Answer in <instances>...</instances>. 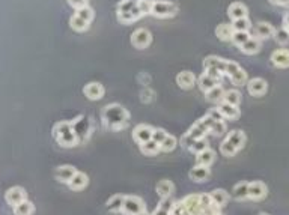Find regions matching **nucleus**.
Returning a JSON list of instances; mask_svg holds the SVG:
<instances>
[{"mask_svg": "<svg viewBox=\"0 0 289 215\" xmlns=\"http://www.w3.org/2000/svg\"><path fill=\"white\" fill-rule=\"evenodd\" d=\"M128 121H130V113L121 104H107L101 110V122L107 129L119 131L126 128Z\"/></svg>", "mask_w": 289, "mask_h": 215, "instance_id": "obj_1", "label": "nucleus"}, {"mask_svg": "<svg viewBox=\"0 0 289 215\" xmlns=\"http://www.w3.org/2000/svg\"><path fill=\"white\" fill-rule=\"evenodd\" d=\"M214 122H217L213 116L210 114V113H206L203 118H200L195 125H193L185 134L181 137V146L182 147H185V149H190V146L195 143L196 140H200V139H203V137H206V134L210 132V129H211V126H213V124Z\"/></svg>", "mask_w": 289, "mask_h": 215, "instance_id": "obj_2", "label": "nucleus"}, {"mask_svg": "<svg viewBox=\"0 0 289 215\" xmlns=\"http://www.w3.org/2000/svg\"><path fill=\"white\" fill-rule=\"evenodd\" d=\"M53 139L62 147H74L78 144L77 136L71 126V121H60L53 125L52 129Z\"/></svg>", "mask_w": 289, "mask_h": 215, "instance_id": "obj_3", "label": "nucleus"}, {"mask_svg": "<svg viewBox=\"0 0 289 215\" xmlns=\"http://www.w3.org/2000/svg\"><path fill=\"white\" fill-rule=\"evenodd\" d=\"M246 134H244V131H241V129H234L231 131L229 134L226 136V139H224L220 144V154L223 157H235L236 152H239L241 149L244 147L246 144Z\"/></svg>", "mask_w": 289, "mask_h": 215, "instance_id": "obj_4", "label": "nucleus"}, {"mask_svg": "<svg viewBox=\"0 0 289 215\" xmlns=\"http://www.w3.org/2000/svg\"><path fill=\"white\" fill-rule=\"evenodd\" d=\"M93 9L90 6H85L82 9H77L74 12V15L70 20V26L71 29H74L75 32H85L89 29L92 20H93Z\"/></svg>", "mask_w": 289, "mask_h": 215, "instance_id": "obj_5", "label": "nucleus"}, {"mask_svg": "<svg viewBox=\"0 0 289 215\" xmlns=\"http://www.w3.org/2000/svg\"><path fill=\"white\" fill-rule=\"evenodd\" d=\"M71 126L77 136L78 144H83L89 140L90 134H92V121L85 114L77 116L75 119L71 121Z\"/></svg>", "mask_w": 289, "mask_h": 215, "instance_id": "obj_6", "label": "nucleus"}, {"mask_svg": "<svg viewBox=\"0 0 289 215\" xmlns=\"http://www.w3.org/2000/svg\"><path fill=\"white\" fill-rule=\"evenodd\" d=\"M224 75L229 77L231 83L235 86H244L247 85V72L241 68V66L234 62V60H228L226 63V70H224Z\"/></svg>", "mask_w": 289, "mask_h": 215, "instance_id": "obj_7", "label": "nucleus"}, {"mask_svg": "<svg viewBox=\"0 0 289 215\" xmlns=\"http://www.w3.org/2000/svg\"><path fill=\"white\" fill-rule=\"evenodd\" d=\"M176 14H178V5L167 2V0H155L151 12V15L157 17V18H170Z\"/></svg>", "mask_w": 289, "mask_h": 215, "instance_id": "obj_8", "label": "nucleus"}, {"mask_svg": "<svg viewBox=\"0 0 289 215\" xmlns=\"http://www.w3.org/2000/svg\"><path fill=\"white\" fill-rule=\"evenodd\" d=\"M146 212V203L137 196H126L122 206V215H140Z\"/></svg>", "mask_w": 289, "mask_h": 215, "instance_id": "obj_9", "label": "nucleus"}, {"mask_svg": "<svg viewBox=\"0 0 289 215\" xmlns=\"http://www.w3.org/2000/svg\"><path fill=\"white\" fill-rule=\"evenodd\" d=\"M133 47H136L137 50H143V48H148L152 42V35L148 29H136L133 33H131V38H130Z\"/></svg>", "mask_w": 289, "mask_h": 215, "instance_id": "obj_10", "label": "nucleus"}, {"mask_svg": "<svg viewBox=\"0 0 289 215\" xmlns=\"http://www.w3.org/2000/svg\"><path fill=\"white\" fill-rule=\"evenodd\" d=\"M27 198V193L23 187H12L9 188L6 193H5V202L9 205V206H15L21 202H24Z\"/></svg>", "mask_w": 289, "mask_h": 215, "instance_id": "obj_11", "label": "nucleus"}, {"mask_svg": "<svg viewBox=\"0 0 289 215\" xmlns=\"http://www.w3.org/2000/svg\"><path fill=\"white\" fill-rule=\"evenodd\" d=\"M83 93L88 99H90V101H98V99H101L104 96L106 89H104V86L101 85V83L90 81L83 88Z\"/></svg>", "mask_w": 289, "mask_h": 215, "instance_id": "obj_12", "label": "nucleus"}, {"mask_svg": "<svg viewBox=\"0 0 289 215\" xmlns=\"http://www.w3.org/2000/svg\"><path fill=\"white\" fill-rule=\"evenodd\" d=\"M152 132H154V128L151 125L140 124V125L134 126V129H133V139L136 143L142 144L144 142L152 140Z\"/></svg>", "mask_w": 289, "mask_h": 215, "instance_id": "obj_13", "label": "nucleus"}, {"mask_svg": "<svg viewBox=\"0 0 289 215\" xmlns=\"http://www.w3.org/2000/svg\"><path fill=\"white\" fill-rule=\"evenodd\" d=\"M246 86H247L249 93L253 95V96H262L268 90V83L264 78H261V77H256V78L249 80Z\"/></svg>", "mask_w": 289, "mask_h": 215, "instance_id": "obj_14", "label": "nucleus"}, {"mask_svg": "<svg viewBox=\"0 0 289 215\" xmlns=\"http://www.w3.org/2000/svg\"><path fill=\"white\" fill-rule=\"evenodd\" d=\"M268 188L264 182L261 180H253L249 182V198L250 200H262L264 197H267Z\"/></svg>", "mask_w": 289, "mask_h": 215, "instance_id": "obj_15", "label": "nucleus"}, {"mask_svg": "<svg viewBox=\"0 0 289 215\" xmlns=\"http://www.w3.org/2000/svg\"><path fill=\"white\" fill-rule=\"evenodd\" d=\"M78 170L74 167V165H70V164H63V165H59V167L54 170V178L62 182V184H70V180L74 178V175L77 173Z\"/></svg>", "mask_w": 289, "mask_h": 215, "instance_id": "obj_16", "label": "nucleus"}, {"mask_svg": "<svg viewBox=\"0 0 289 215\" xmlns=\"http://www.w3.org/2000/svg\"><path fill=\"white\" fill-rule=\"evenodd\" d=\"M181 203L190 212V215H202L200 211V194H188L185 196Z\"/></svg>", "mask_w": 289, "mask_h": 215, "instance_id": "obj_17", "label": "nucleus"}, {"mask_svg": "<svg viewBox=\"0 0 289 215\" xmlns=\"http://www.w3.org/2000/svg\"><path fill=\"white\" fill-rule=\"evenodd\" d=\"M196 83H198V78L191 71H181L178 75H176V85H178L184 90L193 89Z\"/></svg>", "mask_w": 289, "mask_h": 215, "instance_id": "obj_18", "label": "nucleus"}, {"mask_svg": "<svg viewBox=\"0 0 289 215\" xmlns=\"http://www.w3.org/2000/svg\"><path fill=\"white\" fill-rule=\"evenodd\" d=\"M226 63L228 60L223 59V57H218V56H208L203 59V70L208 71V70H217L220 72L224 74V70H226Z\"/></svg>", "mask_w": 289, "mask_h": 215, "instance_id": "obj_19", "label": "nucleus"}, {"mask_svg": "<svg viewBox=\"0 0 289 215\" xmlns=\"http://www.w3.org/2000/svg\"><path fill=\"white\" fill-rule=\"evenodd\" d=\"M274 27H272L270 23L265 21H259L256 23V26L253 27V36L258 38V39H268L274 35Z\"/></svg>", "mask_w": 289, "mask_h": 215, "instance_id": "obj_20", "label": "nucleus"}, {"mask_svg": "<svg viewBox=\"0 0 289 215\" xmlns=\"http://www.w3.org/2000/svg\"><path fill=\"white\" fill-rule=\"evenodd\" d=\"M188 176L193 182H205V180H208V178L211 176V169L206 167V165L196 164L195 167L188 172Z\"/></svg>", "mask_w": 289, "mask_h": 215, "instance_id": "obj_21", "label": "nucleus"}, {"mask_svg": "<svg viewBox=\"0 0 289 215\" xmlns=\"http://www.w3.org/2000/svg\"><path fill=\"white\" fill-rule=\"evenodd\" d=\"M155 193L158 194L160 198H169L175 193V185L170 179H162L157 182L155 185Z\"/></svg>", "mask_w": 289, "mask_h": 215, "instance_id": "obj_22", "label": "nucleus"}, {"mask_svg": "<svg viewBox=\"0 0 289 215\" xmlns=\"http://www.w3.org/2000/svg\"><path fill=\"white\" fill-rule=\"evenodd\" d=\"M88 185H89V176L86 173H83V172H77L74 175V178L70 180L68 188L72 190V191H82Z\"/></svg>", "mask_w": 289, "mask_h": 215, "instance_id": "obj_23", "label": "nucleus"}, {"mask_svg": "<svg viewBox=\"0 0 289 215\" xmlns=\"http://www.w3.org/2000/svg\"><path fill=\"white\" fill-rule=\"evenodd\" d=\"M228 15H229V18L234 21V20H239V18H246V17L249 15V11H247V6L244 3L234 2L228 8Z\"/></svg>", "mask_w": 289, "mask_h": 215, "instance_id": "obj_24", "label": "nucleus"}, {"mask_svg": "<svg viewBox=\"0 0 289 215\" xmlns=\"http://www.w3.org/2000/svg\"><path fill=\"white\" fill-rule=\"evenodd\" d=\"M271 62L277 68H288L289 66V50L279 48L271 54Z\"/></svg>", "mask_w": 289, "mask_h": 215, "instance_id": "obj_25", "label": "nucleus"}, {"mask_svg": "<svg viewBox=\"0 0 289 215\" xmlns=\"http://www.w3.org/2000/svg\"><path fill=\"white\" fill-rule=\"evenodd\" d=\"M217 110L223 116V119H229V121L238 119L239 114H241V111L236 106H232V104H228V103H220Z\"/></svg>", "mask_w": 289, "mask_h": 215, "instance_id": "obj_26", "label": "nucleus"}, {"mask_svg": "<svg viewBox=\"0 0 289 215\" xmlns=\"http://www.w3.org/2000/svg\"><path fill=\"white\" fill-rule=\"evenodd\" d=\"M125 197L124 194H115L111 196L108 200L106 202V208L111 212V214H121L122 212V206L125 202Z\"/></svg>", "mask_w": 289, "mask_h": 215, "instance_id": "obj_27", "label": "nucleus"}, {"mask_svg": "<svg viewBox=\"0 0 289 215\" xmlns=\"http://www.w3.org/2000/svg\"><path fill=\"white\" fill-rule=\"evenodd\" d=\"M211 198H213V202L217 208H223V206H226L228 202H229V198H231V194L226 191V190H223V188H216L210 193Z\"/></svg>", "mask_w": 289, "mask_h": 215, "instance_id": "obj_28", "label": "nucleus"}, {"mask_svg": "<svg viewBox=\"0 0 289 215\" xmlns=\"http://www.w3.org/2000/svg\"><path fill=\"white\" fill-rule=\"evenodd\" d=\"M198 85H199L200 90H202L203 93H206V92H210L211 89H214L216 86H218L220 81L216 80L214 77H211L210 74L203 72V74L198 78Z\"/></svg>", "mask_w": 289, "mask_h": 215, "instance_id": "obj_29", "label": "nucleus"}, {"mask_svg": "<svg viewBox=\"0 0 289 215\" xmlns=\"http://www.w3.org/2000/svg\"><path fill=\"white\" fill-rule=\"evenodd\" d=\"M175 206V202L172 198H162L160 203L157 205V208L149 214V215H172V209Z\"/></svg>", "mask_w": 289, "mask_h": 215, "instance_id": "obj_30", "label": "nucleus"}, {"mask_svg": "<svg viewBox=\"0 0 289 215\" xmlns=\"http://www.w3.org/2000/svg\"><path fill=\"white\" fill-rule=\"evenodd\" d=\"M231 197H234L238 202L249 198V182H238L236 185H234Z\"/></svg>", "mask_w": 289, "mask_h": 215, "instance_id": "obj_31", "label": "nucleus"}, {"mask_svg": "<svg viewBox=\"0 0 289 215\" xmlns=\"http://www.w3.org/2000/svg\"><path fill=\"white\" fill-rule=\"evenodd\" d=\"M216 35L220 41L223 42H229L232 39V35H234V29H232V24H228V23H221L216 27Z\"/></svg>", "mask_w": 289, "mask_h": 215, "instance_id": "obj_32", "label": "nucleus"}, {"mask_svg": "<svg viewBox=\"0 0 289 215\" xmlns=\"http://www.w3.org/2000/svg\"><path fill=\"white\" fill-rule=\"evenodd\" d=\"M216 161V151H213L211 147L205 149L203 152L196 155V164L199 165H206V167H211V164Z\"/></svg>", "mask_w": 289, "mask_h": 215, "instance_id": "obj_33", "label": "nucleus"}, {"mask_svg": "<svg viewBox=\"0 0 289 215\" xmlns=\"http://www.w3.org/2000/svg\"><path fill=\"white\" fill-rule=\"evenodd\" d=\"M239 48H241V52H243L244 54H256L261 50V39L254 38V36H250L249 41H246Z\"/></svg>", "mask_w": 289, "mask_h": 215, "instance_id": "obj_34", "label": "nucleus"}, {"mask_svg": "<svg viewBox=\"0 0 289 215\" xmlns=\"http://www.w3.org/2000/svg\"><path fill=\"white\" fill-rule=\"evenodd\" d=\"M139 149H140V152L143 155H146V157H154V155L162 152L160 144L157 142H154V140H149V142H144V143L139 144Z\"/></svg>", "mask_w": 289, "mask_h": 215, "instance_id": "obj_35", "label": "nucleus"}, {"mask_svg": "<svg viewBox=\"0 0 289 215\" xmlns=\"http://www.w3.org/2000/svg\"><path fill=\"white\" fill-rule=\"evenodd\" d=\"M12 211H14V215H32V214H34V211H35V206H34V203L29 202L26 198L24 202L15 205L12 208Z\"/></svg>", "mask_w": 289, "mask_h": 215, "instance_id": "obj_36", "label": "nucleus"}, {"mask_svg": "<svg viewBox=\"0 0 289 215\" xmlns=\"http://www.w3.org/2000/svg\"><path fill=\"white\" fill-rule=\"evenodd\" d=\"M118 12H136V14H140V11H139V0H122V2L118 5Z\"/></svg>", "mask_w": 289, "mask_h": 215, "instance_id": "obj_37", "label": "nucleus"}, {"mask_svg": "<svg viewBox=\"0 0 289 215\" xmlns=\"http://www.w3.org/2000/svg\"><path fill=\"white\" fill-rule=\"evenodd\" d=\"M223 103H228L232 106H239L241 103V92L236 89H229V90H224V98H223Z\"/></svg>", "mask_w": 289, "mask_h": 215, "instance_id": "obj_38", "label": "nucleus"}, {"mask_svg": "<svg viewBox=\"0 0 289 215\" xmlns=\"http://www.w3.org/2000/svg\"><path fill=\"white\" fill-rule=\"evenodd\" d=\"M205 95H206V99H208V101L216 103V104H220V103H223L224 90H223V88L218 85V86H216L214 89H211L210 92H206Z\"/></svg>", "mask_w": 289, "mask_h": 215, "instance_id": "obj_39", "label": "nucleus"}, {"mask_svg": "<svg viewBox=\"0 0 289 215\" xmlns=\"http://www.w3.org/2000/svg\"><path fill=\"white\" fill-rule=\"evenodd\" d=\"M116 18L122 24H131V23L137 21L139 18H142V15L136 14V12H116Z\"/></svg>", "mask_w": 289, "mask_h": 215, "instance_id": "obj_40", "label": "nucleus"}, {"mask_svg": "<svg viewBox=\"0 0 289 215\" xmlns=\"http://www.w3.org/2000/svg\"><path fill=\"white\" fill-rule=\"evenodd\" d=\"M252 21L249 20V17L246 18H239V20H234L232 21V29L235 32H250L252 30Z\"/></svg>", "mask_w": 289, "mask_h": 215, "instance_id": "obj_41", "label": "nucleus"}, {"mask_svg": "<svg viewBox=\"0 0 289 215\" xmlns=\"http://www.w3.org/2000/svg\"><path fill=\"white\" fill-rule=\"evenodd\" d=\"M178 146V139L175 136H167L162 143H160V149H162V152H172L173 149Z\"/></svg>", "mask_w": 289, "mask_h": 215, "instance_id": "obj_42", "label": "nucleus"}, {"mask_svg": "<svg viewBox=\"0 0 289 215\" xmlns=\"http://www.w3.org/2000/svg\"><path fill=\"white\" fill-rule=\"evenodd\" d=\"M208 147H210V144H208V139H206V137H203V139H200V140H196L195 143H193V144L190 146L188 151L198 155V154L203 152L205 149H208Z\"/></svg>", "mask_w": 289, "mask_h": 215, "instance_id": "obj_43", "label": "nucleus"}, {"mask_svg": "<svg viewBox=\"0 0 289 215\" xmlns=\"http://www.w3.org/2000/svg\"><path fill=\"white\" fill-rule=\"evenodd\" d=\"M250 36H252V35H250V32H235V30H234V35H232L231 42H234L235 45L241 47V45H243L246 41H249V38H250Z\"/></svg>", "mask_w": 289, "mask_h": 215, "instance_id": "obj_44", "label": "nucleus"}, {"mask_svg": "<svg viewBox=\"0 0 289 215\" xmlns=\"http://www.w3.org/2000/svg\"><path fill=\"white\" fill-rule=\"evenodd\" d=\"M274 39L279 42V44H282V45H285V44H288L289 42V30H286L285 27H280V29H276L274 30Z\"/></svg>", "mask_w": 289, "mask_h": 215, "instance_id": "obj_45", "label": "nucleus"}, {"mask_svg": "<svg viewBox=\"0 0 289 215\" xmlns=\"http://www.w3.org/2000/svg\"><path fill=\"white\" fill-rule=\"evenodd\" d=\"M210 132L214 136V137H221L224 132H226V124H224V121H217L213 124Z\"/></svg>", "mask_w": 289, "mask_h": 215, "instance_id": "obj_46", "label": "nucleus"}, {"mask_svg": "<svg viewBox=\"0 0 289 215\" xmlns=\"http://www.w3.org/2000/svg\"><path fill=\"white\" fill-rule=\"evenodd\" d=\"M155 0H139V11L142 15H151Z\"/></svg>", "mask_w": 289, "mask_h": 215, "instance_id": "obj_47", "label": "nucleus"}, {"mask_svg": "<svg viewBox=\"0 0 289 215\" xmlns=\"http://www.w3.org/2000/svg\"><path fill=\"white\" fill-rule=\"evenodd\" d=\"M169 136V132H166L163 128H154V132H152V140L157 142L158 144L162 143L166 137Z\"/></svg>", "mask_w": 289, "mask_h": 215, "instance_id": "obj_48", "label": "nucleus"}, {"mask_svg": "<svg viewBox=\"0 0 289 215\" xmlns=\"http://www.w3.org/2000/svg\"><path fill=\"white\" fill-rule=\"evenodd\" d=\"M172 215H190V212L185 209V206L181 202H175V206L172 209Z\"/></svg>", "mask_w": 289, "mask_h": 215, "instance_id": "obj_49", "label": "nucleus"}, {"mask_svg": "<svg viewBox=\"0 0 289 215\" xmlns=\"http://www.w3.org/2000/svg\"><path fill=\"white\" fill-rule=\"evenodd\" d=\"M68 2V5L71 6V8H74L75 11L77 9H82V8H85V6H89V0H67Z\"/></svg>", "mask_w": 289, "mask_h": 215, "instance_id": "obj_50", "label": "nucleus"}, {"mask_svg": "<svg viewBox=\"0 0 289 215\" xmlns=\"http://www.w3.org/2000/svg\"><path fill=\"white\" fill-rule=\"evenodd\" d=\"M270 3L272 5H277V6H288L289 5V0H268Z\"/></svg>", "mask_w": 289, "mask_h": 215, "instance_id": "obj_51", "label": "nucleus"}, {"mask_svg": "<svg viewBox=\"0 0 289 215\" xmlns=\"http://www.w3.org/2000/svg\"><path fill=\"white\" fill-rule=\"evenodd\" d=\"M283 27H285L286 30H289V12L285 15V18H283Z\"/></svg>", "mask_w": 289, "mask_h": 215, "instance_id": "obj_52", "label": "nucleus"}, {"mask_svg": "<svg viewBox=\"0 0 289 215\" xmlns=\"http://www.w3.org/2000/svg\"><path fill=\"white\" fill-rule=\"evenodd\" d=\"M258 215H268V214H264V212H261V214H258Z\"/></svg>", "mask_w": 289, "mask_h": 215, "instance_id": "obj_53", "label": "nucleus"}, {"mask_svg": "<svg viewBox=\"0 0 289 215\" xmlns=\"http://www.w3.org/2000/svg\"><path fill=\"white\" fill-rule=\"evenodd\" d=\"M140 215H149V214H146V212H143V214H140Z\"/></svg>", "mask_w": 289, "mask_h": 215, "instance_id": "obj_54", "label": "nucleus"}, {"mask_svg": "<svg viewBox=\"0 0 289 215\" xmlns=\"http://www.w3.org/2000/svg\"><path fill=\"white\" fill-rule=\"evenodd\" d=\"M214 215H221V214H220V212H218V214H214Z\"/></svg>", "mask_w": 289, "mask_h": 215, "instance_id": "obj_55", "label": "nucleus"}]
</instances>
